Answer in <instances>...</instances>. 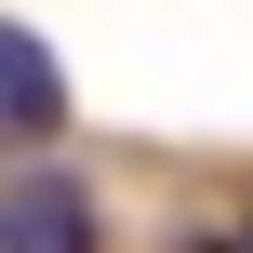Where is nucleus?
<instances>
[{
	"mask_svg": "<svg viewBox=\"0 0 253 253\" xmlns=\"http://www.w3.org/2000/svg\"><path fill=\"white\" fill-rule=\"evenodd\" d=\"M0 253H93V187L80 173H13L0 187Z\"/></svg>",
	"mask_w": 253,
	"mask_h": 253,
	"instance_id": "obj_1",
	"label": "nucleus"
},
{
	"mask_svg": "<svg viewBox=\"0 0 253 253\" xmlns=\"http://www.w3.org/2000/svg\"><path fill=\"white\" fill-rule=\"evenodd\" d=\"M0 120H27V133L67 120V67H53V40L13 27V13H0Z\"/></svg>",
	"mask_w": 253,
	"mask_h": 253,
	"instance_id": "obj_2",
	"label": "nucleus"
}]
</instances>
